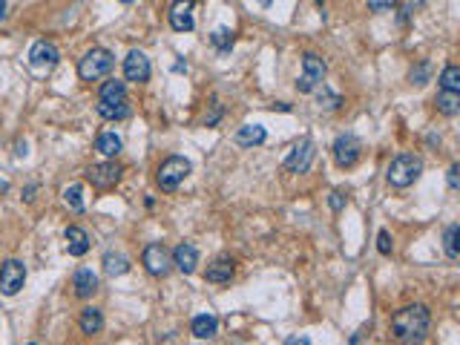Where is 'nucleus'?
<instances>
[{
	"label": "nucleus",
	"mask_w": 460,
	"mask_h": 345,
	"mask_svg": "<svg viewBox=\"0 0 460 345\" xmlns=\"http://www.w3.org/2000/svg\"><path fill=\"white\" fill-rule=\"evenodd\" d=\"M432 314L426 305H406L391 317V331L403 345H420L429 334Z\"/></svg>",
	"instance_id": "nucleus-1"
},
{
	"label": "nucleus",
	"mask_w": 460,
	"mask_h": 345,
	"mask_svg": "<svg viewBox=\"0 0 460 345\" xmlns=\"http://www.w3.org/2000/svg\"><path fill=\"white\" fill-rule=\"evenodd\" d=\"M420 173H423V158L415 156V153H403L388 164L386 178H388L391 187H408V185L417 182Z\"/></svg>",
	"instance_id": "nucleus-2"
},
{
	"label": "nucleus",
	"mask_w": 460,
	"mask_h": 345,
	"mask_svg": "<svg viewBox=\"0 0 460 345\" xmlns=\"http://www.w3.org/2000/svg\"><path fill=\"white\" fill-rule=\"evenodd\" d=\"M112 67H115V58L109 49L92 46L90 52L78 61V75H81V81H101L112 72Z\"/></svg>",
	"instance_id": "nucleus-3"
},
{
	"label": "nucleus",
	"mask_w": 460,
	"mask_h": 345,
	"mask_svg": "<svg viewBox=\"0 0 460 345\" xmlns=\"http://www.w3.org/2000/svg\"><path fill=\"white\" fill-rule=\"evenodd\" d=\"M187 173H190V161L185 156H170V158L161 161V167L156 173V182L164 193H176L178 185L187 178Z\"/></svg>",
	"instance_id": "nucleus-4"
},
{
	"label": "nucleus",
	"mask_w": 460,
	"mask_h": 345,
	"mask_svg": "<svg viewBox=\"0 0 460 345\" xmlns=\"http://www.w3.org/2000/svg\"><path fill=\"white\" fill-rule=\"evenodd\" d=\"M325 72H328L325 61H322L317 52H305V55H302V75H300V81H297V90H300V92H314V90L322 84Z\"/></svg>",
	"instance_id": "nucleus-5"
},
{
	"label": "nucleus",
	"mask_w": 460,
	"mask_h": 345,
	"mask_svg": "<svg viewBox=\"0 0 460 345\" xmlns=\"http://www.w3.org/2000/svg\"><path fill=\"white\" fill-rule=\"evenodd\" d=\"M359 153H363V141H359L354 133L337 136V141H334V161H337V167H342V170L354 167V164L359 161Z\"/></svg>",
	"instance_id": "nucleus-6"
},
{
	"label": "nucleus",
	"mask_w": 460,
	"mask_h": 345,
	"mask_svg": "<svg viewBox=\"0 0 460 345\" xmlns=\"http://www.w3.org/2000/svg\"><path fill=\"white\" fill-rule=\"evenodd\" d=\"M26 282V268H23V262L18 259H6L3 262V268H0V293L3 297H14Z\"/></svg>",
	"instance_id": "nucleus-7"
},
{
	"label": "nucleus",
	"mask_w": 460,
	"mask_h": 345,
	"mask_svg": "<svg viewBox=\"0 0 460 345\" xmlns=\"http://www.w3.org/2000/svg\"><path fill=\"white\" fill-rule=\"evenodd\" d=\"M141 262H144V268L150 271L153 276H167V273L173 271V259H170L167 248H164V244H158V242L147 244L144 253H141Z\"/></svg>",
	"instance_id": "nucleus-8"
},
{
	"label": "nucleus",
	"mask_w": 460,
	"mask_h": 345,
	"mask_svg": "<svg viewBox=\"0 0 460 345\" xmlns=\"http://www.w3.org/2000/svg\"><path fill=\"white\" fill-rule=\"evenodd\" d=\"M121 167L115 161H101V164H92V167L87 170V178H90V185L98 187V190H109L121 182Z\"/></svg>",
	"instance_id": "nucleus-9"
},
{
	"label": "nucleus",
	"mask_w": 460,
	"mask_h": 345,
	"mask_svg": "<svg viewBox=\"0 0 460 345\" xmlns=\"http://www.w3.org/2000/svg\"><path fill=\"white\" fill-rule=\"evenodd\" d=\"M150 58H147L141 49H133L127 58H124V78L133 81V84H144V81H150Z\"/></svg>",
	"instance_id": "nucleus-10"
},
{
	"label": "nucleus",
	"mask_w": 460,
	"mask_h": 345,
	"mask_svg": "<svg viewBox=\"0 0 460 345\" xmlns=\"http://www.w3.org/2000/svg\"><path fill=\"white\" fill-rule=\"evenodd\" d=\"M311 161H314V141L302 138V141H297V144L291 147V153H288V158H285V167H288L291 173H308Z\"/></svg>",
	"instance_id": "nucleus-11"
},
{
	"label": "nucleus",
	"mask_w": 460,
	"mask_h": 345,
	"mask_svg": "<svg viewBox=\"0 0 460 345\" xmlns=\"http://www.w3.org/2000/svg\"><path fill=\"white\" fill-rule=\"evenodd\" d=\"M58 61H61V52H58V46L52 41H38L29 52V63L35 70H49V67H55Z\"/></svg>",
	"instance_id": "nucleus-12"
},
{
	"label": "nucleus",
	"mask_w": 460,
	"mask_h": 345,
	"mask_svg": "<svg viewBox=\"0 0 460 345\" xmlns=\"http://www.w3.org/2000/svg\"><path fill=\"white\" fill-rule=\"evenodd\" d=\"M170 26L176 32H193L196 18H193V0H176L170 6Z\"/></svg>",
	"instance_id": "nucleus-13"
},
{
	"label": "nucleus",
	"mask_w": 460,
	"mask_h": 345,
	"mask_svg": "<svg viewBox=\"0 0 460 345\" xmlns=\"http://www.w3.org/2000/svg\"><path fill=\"white\" fill-rule=\"evenodd\" d=\"M173 265L182 271V273H193L196 271V265H199V251H196V244H190V242H182V244H176V251H173Z\"/></svg>",
	"instance_id": "nucleus-14"
},
{
	"label": "nucleus",
	"mask_w": 460,
	"mask_h": 345,
	"mask_svg": "<svg viewBox=\"0 0 460 345\" xmlns=\"http://www.w3.org/2000/svg\"><path fill=\"white\" fill-rule=\"evenodd\" d=\"M233 259H227V256H219L216 262H210L207 265V271H205V279L207 282H213V285H224V282H230L233 279Z\"/></svg>",
	"instance_id": "nucleus-15"
},
{
	"label": "nucleus",
	"mask_w": 460,
	"mask_h": 345,
	"mask_svg": "<svg viewBox=\"0 0 460 345\" xmlns=\"http://www.w3.org/2000/svg\"><path fill=\"white\" fill-rule=\"evenodd\" d=\"M72 288H75V297L90 300L92 293L98 291V276L90 268H78L75 276H72Z\"/></svg>",
	"instance_id": "nucleus-16"
},
{
	"label": "nucleus",
	"mask_w": 460,
	"mask_h": 345,
	"mask_svg": "<svg viewBox=\"0 0 460 345\" xmlns=\"http://www.w3.org/2000/svg\"><path fill=\"white\" fill-rule=\"evenodd\" d=\"M98 115L101 118H107V121H124V118H129L133 115V107H129V101L124 98V101H98Z\"/></svg>",
	"instance_id": "nucleus-17"
},
{
	"label": "nucleus",
	"mask_w": 460,
	"mask_h": 345,
	"mask_svg": "<svg viewBox=\"0 0 460 345\" xmlns=\"http://www.w3.org/2000/svg\"><path fill=\"white\" fill-rule=\"evenodd\" d=\"M67 251H70V256H84L87 251H90V233L84 227H78V224H72V227H67Z\"/></svg>",
	"instance_id": "nucleus-18"
},
{
	"label": "nucleus",
	"mask_w": 460,
	"mask_h": 345,
	"mask_svg": "<svg viewBox=\"0 0 460 345\" xmlns=\"http://www.w3.org/2000/svg\"><path fill=\"white\" fill-rule=\"evenodd\" d=\"M265 138H268V133H265V127H259V124H244L236 133L239 147H259V144H265Z\"/></svg>",
	"instance_id": "nucleus-19"
},
{
	"label": "nucleus",
	"mask_w": 460,
	"mask_h": 345,
	"mask_svg": "<svg viewBox=\"0 0 460 345\" xmlns=\"http://www.w3.org/2000/svg\"><path fill=\"white\" fill-rule=\"evenodd\" d=\"M121 136L118 133H112V129H107V133H101V136H98L95 138V150L98 153H101V156H107V158H115V156H118L121 153Z\"/></svg>",
	"instance_id": "nucleus-20"
},
{
	"label": "nucleus",
	"mask_w": 460,
	"mask_h": 345,
	"mask_svg": "<svg viewBox=\"0 0 460 345\" xmlns=\"http://www.w3.org/2000/svg\"><path fill=\"white\" fill-rule=\"evenodd\" d=\"M190 328H193V334L199 337V339H213V337H216V331H219V320L213 317V314H199V317L193 320Z\"/></svg>",
	"instance_id": "nucleus-21"
},
{
	"label": "nucleus",
	"mask_w": 460,
	"mask_h": 345,
	"mask_svg": "<svg viewBox=\"0 0 460 345\" xmlns=\"http://www.w3.org/2000/svg\"><path fill=\"white\" fill-rule=\"evenodd\" d=\"M78 325H81V331H84V334H98V331H101V328H104V317H101V311H98V308H84V311H81V320H78Z\"/></svg>",
	"instance_id": "nucleus-22"
},
{
	"label": "nucleus",
	"mask_w": 460,
	"mask_h": 345,
	"mask_svg": "<svg viewBox=\"0 0 460 345\" xmlns=\"http://www.w3.org/2000/svg\"><path fill=\"white\" fill-rule=\"evenodd\" d=\"M127 98V87H124V81H104L101 90H98V101H124Z\"/></svg>",
	"instance_id": "nucleus-23"
},
{
	"label": "nucleus",
	"mask_w": 460,
	"mask_h": 345,
	"mask_svg": "<svg viewBox=\"0 0 460 345\" xmlns=\"http://www.w3.org/2000/svg\"><path fill=\"white\" fill-rule=\"evenodd\" d=\"M129 271V259L124 253H104V273L107 276H124Z\"/></svg>",
	"instance_id": "nucleus-24"
},
{
	"label": "nucleus",
	"mask_w": 460,
	"mask_h": 345,
	"mask_svg": "<svg viewBox=\"0 0 460 345\" xmlns=\"http://www.w3.org/2000/svg\"><path fill=\"white\" fill-rule=\"evenodd\" d=\"M437 112H443V115H449V118H454V115L460 112V92H446L443 90L440 95H437Z\"/></svg>",
	"instance_id": "nucleus-25"
},
{
	"label": "nucleus",
	"mask_w": 460,
	"mask_h": 345,
	"mask_svg": "<svg viewBox=\"0 0 460 345\" xmlns=\"http://www.w3.org/2000/svg\"><path fill=\"white\" fill-rule=\"evenodd\" d=\"M440 87L446 92H460V67L449 63V67L440 72Z\"/></svg>",
	"instance_id": "nucleus-26"
},
{
	"label": "nucleus",
	"mask_w": 460,
	"mask_h": 345,
	"mask_svg": "<svg viewBox=\"0 0 460 345\" xmlns=\"http://www.w3.org/2000/svg\"><path fill=\"white\" fill-rule=\"evenodd\" d=\"M63 202H67V207L72 213H81V210H84V187H81V185H70L67 190H63Z\"/></svg>",
	"instance_id": "nucleus-27"
},
{
	"label": "nucleus",
	"mask_w": 460,
	"mask_h": 345,
	"mask_svg": "<svg viewBox=\"0 0 460 345\" xmlns=\"http://www.w3.org/2000/svg\"><path fill=\"white\" fill-rule=\"evenodd\" d=\"M210 43L219 49V55H227V52H230V46H233V32L222 26V29H216V32L210 35Z\"/></svg>",
	"instance_id": "nucleus-28"
},
{
	"label": "nucleus",
	"mask_w": 460,
	"mask_h": 345,
	"mask_svg": "<svg viewBox=\"0 0 460 345\" xmlns=\"http://www.w3.org/2000/svg\"><path fill=\"white\" fill-rule=\"evenodd\" d=\"M457 233H460V224H449L446 233H443V248H446V256L449 259H457Z\"/></svg>",
	"instance_id": "nucleus-29"
},
{
	"label": "nucleus",
	"mask_w": 460,
	"mask_h": 345,
	"mask_svg": "<svg viewBox=\"0 0 460 345\" xmlns=\"http://www.w3.org/2000/svg\"><path fill=\"white\" fill-rule=\"evenodd\" d=\"M317 101H320V107H325V109H337V107L342 104V98L334 95L331 90H328V87L322 84V90H320V95H317Z\"/></svg>",
	"instance_id": "nucleus-30"
},
{
	"label": "nucleus",
	"mask_w": 460,
	"mask_h": 345,
	"mask_svg": "<svg viewBox=\"0 0 460 345\" xmlns=\"http://www.w3.org/2000/svg\"><path fill=\"white\" fill-rule=\"evenodd\" d=\"M429 75H432V63H429V61H423V63H417V67L412 70V75H408V78H412V84L423 87L426 81H429Z\"/></svg>",
	"instance_id": "nucleus-31"
},
{
	"label": "nucleus",
	"mask_w": 460,
	"mask_h": 345,
	"mask_svg": "<svg viewBox=\"0 0 460 345\" xmlns=\"http://www.w3.org/2000/svg\"><path fill=\"white\" fill-rule=\"evenodd\" d=\"M391 248H394L391 233H388V230H380V233H377V251H380L383 256H388V253H391Z\"/></svg>",
	"instance_id": "nucleus-32"
},
{
	"label": "nucleus",
	"mask_w": 460,
	"mask_h": 345,
	"mask_svg": "<svg viewBox=\"0 0 460 345\" xmlns=\"http://www.w3.org/2000/svg\"><path fill=\"white\" fill-rule=\"evenodd\" d=\"M394 3H397V0H368V9L371 12H388Z\"/></svg>",
	"instance_id": "nucleus-33"
},
{
	"label": "nucleus",
	"mask_w": 460,
	"mask_h": 345,
	"mask_svg": "<svg viewBox=\"0 0 460 345\" xmlns=\"http://www.w3.org/2000/svg\"><path fill=\"white\" fill-rule=\"evenodd\" d=\"M328 205H331V210H337V213H339V210L345 207V196H342L339 190H334L331 196H328Z\"/></svg>",
	"instance_id": "nucleus-34"
},
{
	"label": "nucleus",
	"mask_w": 460,
	"mask_h": 345,
	"mask_svg": "<svg viewBox=\"0 0 460 345\" xmlns=\"http://www.w3.org/2000/svg\"><path fill=\"white\" fill-rule=\"evenodd\" d=\"M457 173H460V167H457V164H452V167H449V187H452V190H457V187H460Z\"/></svg>",
	"instance_id": "nucleus-35"
},
{
	"label": "nucleus",
	"mask_w": 460,
	"mask_h": 345,
	"mask_svg": "<svg viewBox=\"0 0 460 345\" xmlns=\"http://www.w3.org/2000/svg\"><path fill=\"white\" fill-rule=\"evenodd\" d=\"M285 345H311V339L308 337H288Z\"/></svg>",
	"instance_id": "nucleus-36"
},
{
	"label": "nucleus",
	"mask_w": 460,
	"mask_h": 345,
	"mask_svg": "<svg viewBox=\"0 0 460 345\" xmlns=\"http://www.w3.org/2000/svg\"><path fill=\"white\" fill-rule=\"evenodd\" d=\"M6 18V0H0V21Z\"/></svg>",
	"instance_id": "nucleus-37"
},
{
	"label": "nucleus",
	"mask_w": 460,
	"mask_h": 345,
	"mask_svg": "<svg viewBox=\"0 0 460 345\" xmlns=\"http://www.w3.org/2000/svg\"><path fill=\"white\" fill-rule=\"evenodd\" d=\"M420 3H426V0H408V9H412V6H420Z\"/></svg>",
	"instance_id": "nucleus-38"
},
{
	"label": "nucleus",
	"mask_w": 460,
	"mask_h": 345,
	"mask_svg": "<svg viewBox=\"0 0 460 345\" xmlns=\"http://www.w3.org/2000/svg\"><path fill=\"white\" fill-rule=\"evenodd\" d=\"M259 3H262V6H271V0H259Z\"/></svg>",
	"instance_id": "nucleus-39"
},
{
	"label": "nucleus",
	"mask_w": 460,
	"mask_h": 345,
	"mask_svg": "<svg viewBox=\"0 0 460 345\" xmlns=\"http://www.w3.org/2000/svg\"><path fill=\"white\" fill-rule=\"evenodd\" d=\"M118 3H136V0H118Z\"/></svg>",
	"instance_id": "nucleus-40"
},
{
	"label": "nucleus",
	"mask_w": 460,
	"mask_h": 345,
	"mask_svg": "<svg viewBox=\"0 0 460 345\" xmlns=\"http://www.w3.org/2000/svg\"><path fill=\"white\" fill-rule=\"evenodd\" d=\"M29 345H38V342H29Z\"/></svg>",
	"instance_id": "nucleus-41"
},
{
	"label": "nucleus",
	"mask_w": 460,
	"mask_h": 345,
	"mask_svg": "<svg viewBox=\"0 0 460 345\" xmlns=\"http://www.w3.org/2000/svg\"><path fill=\"white\" fill-rule=\"evenodd\" d=\"M317 3H322V0H317Z\"/></svg>",
	"instance_id": "nucleus-42"
}]
</instances>
